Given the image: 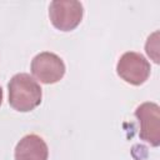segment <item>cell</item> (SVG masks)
I'll list each match as a JSON object with an SVG mask.
<instances>
[{
    "label": "cell",
    "mask_w": 160,
    "mask_h": 160,
    "mask_svg": "<svg viewBox=\"0 0 160 160\" xmlns=\"http://www.w3.org/2000/svg\"><path fill=\"white\" fill-rule=\"evenodd\" d=\"M31 72L41 82L54 84L62 78L65 65L58 55L52 52H41L32 59Z\"/></svg>",
    "instance_id": "3"
},
{
    "label": "cell",
    "mask_w": 160,
    "mask_h": 160,
    "mask_svg": "<svg viewBox=\"0 0 160 160\" xmlns=\"http://www.w3.org/2000/svg\"><path fill=\"white\" fill-rule=\"evenodd\" d=\"M1 100H2V90L0 88V104H1Z\"/></svg>",
    "instance_id": "7"
},
{
    "label": "cell",
    "mask_w": 160,
    "mask_h": 160,
    "mask_svg": "<svg viewBox=\"0 0 160 160\" xmlns=\"http://www.w3.org/2000/svg\"><path fill=\"white\" fill-rule=\"evenodd\" d=\"M118 74L126 82L140 85L150 74V64L138 52H125L118 62Z\"/></svg>",
    "instance_id": "4"
},
{
    "label": "cell",
    "mask_w": 160,
    "mask_h": 160,
    "mask_svg": "<svg viewBox=\"0 0 160 160\" xmlns=\"http://www.w3.org/2000/svg\"><path fill=\"white\" fill-rule=\"evenodd\" d=\"M48 154L45 141L35 134L24 136L15 148V160H48Z\"/></svg>",
    "instance_id": "6"
},
{
    "label": "cell",
    "mask_w": 160,
    "mask_h": 160,
    "mask_svg": "<svg viewBox=\"0 0 160 160\" xmlns=\"http://www.w3.org/2000/svg\"><path fill=\"white\" fill-rule=\"evenodd\" d=\"M41 102V88L29 74H16L9 82V104L18 111H31Z\"/></svg>",
    "instance_id": "1"
},
{
    "label": "cell",
    "mask_w": 160,
    "mask_h": 160,
    "mask_svg": "<svg viewBox=\"0 0 160 160\" xmlns=\"http://www.w3.org/2000/svg\"><path fill=\"white\" fill-rule=\"evenodd\" d=\"M52 25L61 31L75 29L82 18V5L79 1H52L49 8Z\"/></svg>",
    "instance_id": "2"
},
{
    "label": "cell",
    "mask_w": 160,
    "mask_h": 160,
    "mask_svg": "<svg viewBox=\"0 0 160 160\" xmlns=\"http://www.w3.org/2000/svg\"><path fill=\"white\" fill-rule=\"evenodd\" d=\"M141 124L140 138L154 146L159 145V106L156 104L145 102L135 111Z\"/></svg>",
    "instance_id": "5"
}]
</instances>
